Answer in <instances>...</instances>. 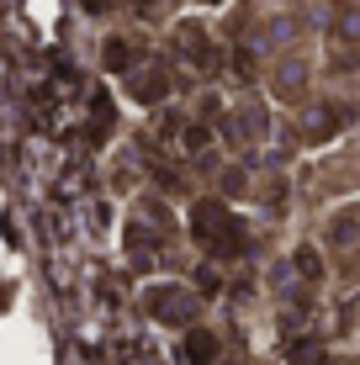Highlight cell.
I'll return each instance as SVG.
<instances>
[{"instance_id":"obj_1","label":"cell","mask_w":360,"mask_h":365,"mask_svg":"<svg viewBox=\"0 0 360 365\" xmlns=\"http://www.w3.org/2000/svg\"><path fill=\"white\" fill-rule=\"evenodd\" d=\"M196 238L212 249H239V228L222 207H196Z\"/></svg>"},{"instance_id":"obj_2","label":"cell","mask_w":360,"mask_h":365,"mask_svg":"<svg viewBox=\"0 0 360 365\" xmlns=\"http://www.w3.org/2000/svg\"><path fill=\"white\" fill-rule=\"evenodd\" d=\"M217 360V339L212 334H191V365H212Z\"/></svg>"},{"instance_id":"obj_3","label":"cell","mask_w":360,"mask_h":365,"mask_svg":"<svg viewBox=\"0 0 360 365\" xmlns=\"http://www.w3.org/2000/svg\"><path fill=\"white\" fill-rule=\"evenodd\" d=\"M292 365H324V349H318V344H302V355H292Z\"/></svg>"},{"instance_id":"obj_4","label":"cell","mask_w":360,"mask_h":365,"mask_svg":"<svg viewBox=\"0 0 360 365\" xmlns=\"http://www.w3.org/2000/svg\"><path fill=\"white\" fill-rule=\"evenodd\" d=\"M297 265H302L307 281H318V259H313V249H302V259H297Z\"/></svg>"}]
</instances>
